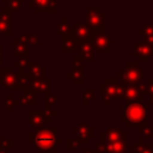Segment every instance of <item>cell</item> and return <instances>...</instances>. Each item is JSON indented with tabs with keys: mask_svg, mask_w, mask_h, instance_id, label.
Returning <instances> with one entry per match:
<instances>
[{
	"mask_svg": "<svg viewBox=\"0 0 153 153\" xmlns=\"http://www.w3.org/2000/svg\"><path fill=\"white\" fill-rule=\"evenodd\" d=\"M13 13L14 12L8 6H4L0 10V33L13 35V30L11 26V19Z\"/></svg>",
	"mask_w": 153,
	"mask_h": 153,
	"instance_id": "8fae6325",
	"label": "cell"
},
{
	"mask_svg": "<svg viewBox=\"0 0 153 153\" xmlns=\"http://www.w3.org/2000/svg\"><path fill=\"white\" fill-rule=\"evenodd\" d=\"M79 145H80V143H79V141H78L76 137L69 136V137L67 139V148H68V149H76Z\"/></svg>",
	"mask_w": 153,
	"mask_h": 153,
	"instance_id": "74e56055",
	"label": "cell"
},
{
	"mask_svg": "<svg viewBox=\"0 0 153 153\" xmlns=\"http://www.w3.org/2000/svg\"><path fill=\"white\" fill-rule=\"evenodd\" d=\"M18 39H20L25 44H31V45L39 44V35H19Z\"/></svg>",
	"mask_w": 153,
	"mask_h": 153,
	"instance_id": "4316f807",
	"label": "cell"
},
{
	"mask_svg": "<svg viewBox=\"0 0 153 153\" xmlns=\"http://www.w3.org/2000/svg\"><path fill=\"white\" fill-rule=\"evenodd\" d=\"M12 0H2V2H7V4H10Z\"/></svg>",
	"mask_w": 153,
	"mask_h": 153,
	"instance_id": "bcb514c9",
	"label": "cell"
},
{
	"mask_svg": "<svg viewBox=\"0 0 153 153\" xmlns=\"http://www.w3.org/2000/svg\"><path fill=\"white\" fill-rule=\"evenodd\" d=\"M31 74L27 72H17V81H18V90L22 91H27L30 88V82H31Z\"/></svg>",
	"mask_w": 153,
	"mask_h": 153,
	"instance_id": "ffe728a7",
	"label": "cell"
},
{
	"mask_svg": "<svg viewBox=\"0 0 153 153\" xmlns=\"http://www.w3.org/2000/svg\"><path fill=\"white\" fill-rule=\"evenodd\" d=\"M96 98V93H94V90L93 88H87L82 93V104L85 106H88L91 100H93Z\"/></svg>",
	"mask_w": 153,
	"mask_h": 153,
	"instance_id": "83f0119b",
	"label": "cell"
},
{
	"mask_svg": "<svg viewBox=\"0 0 153 153\" xmlns=\"http://www.w3.org/2000/svg\"><path fill=\"white\" fill-rule=\"evenodd\" d=\"M106 14L100 11L98 7H90L88 11L85 13V24L91 29L92 32H105L106 26L104 24Z\"/></svg>",
	"mask_w": 153,
	"mask_h": 153,
	"instance_id": "277c9868",
	"label": "cell"
},
{
	"mask_svg": "<svg viewBox=\"0 0 153 153\" xmlns=\"http://www.w3.org/2000/svg\"><path fill=\"white\" fill-rule=\"evenodd\" d=\"M29 123L33 129H39L44 127V120L39 111H29Z\"/></svg>",
	"mask_w": 153,
	"mask_h": 153,
	"instance_id": "603a6c76",
	"label": "cell"
},
{
	"mask_svg": "<svg viewBox=\"0 0 153 153\" xmlns=\"http://www.w3.org/2000/svg\"><path fill=\"white\" fill-rule=\"evenodd\" d=\"M149 33H153V23L143 24V26L137 30V35L143 36V35H149Z\"/></svg>",
	"mask_w": 153,
	"mask_h": 153,
	"instance_id": "836d02e7",
	"label": "cell"
},
{
	"mask_svg": "<svg viewBox=\"0 0 153 153\" xmlns=\"http://www.w3.org/2000/svg\"><path fill=\"white\" fill-rule=\"evenodd\" d=\"M30 88L35 91V93H41L44 96H48L51 93V79L50 78H43V79H31Z\"/></svg>",
	"mask_w": 153,
	"mask_h": 153,
	"instance_id": "4fadbf2b",
	"label": "cell"
},
{
	"mask_svg": "<svg viewBox=\"0 0 153 153\" xmlns=\"http://www.w3.org/2000/svg\"><path fill=\"white\" fill-rule=\"evenodd\" d=\"M93 48L94 51H110L111 50V35L99 31V32H91L87 38Z\"/></svg>",
	"mask_w": 153,
	"mask_h": 153,
	"instance_id": "5b68a950",
	"label": "cell"
},
{
	"mask_svg": "<svg viewBox=\"0 0 153 153\" xmlns=\"http://www.w3.org/2000/svg\"><path fill=\"white\" fill-rule=\"evenodd\" d=\"M1 66H2V59L0 57V67H1Z\"/></svg>",
	"mask_w": 153,
	"mask_h": 153,
	"instance_id": "7dc6e473",
	"label": "cell"
},
{
	"mask_svg": "<svg viewBox=\"0 0 153 153\" xmlns=\"http://www.w3.org/2000/svg\"><path fill=\"white\" fill-rule=\"evenodd\" d=\"M12 45H13V51H12L13 57H27L29 59L30 51H29L27 44H25L24 42L17 38L12 42Z\"/></svg>",
	"mask_w": 153,
	"mask_h": 153,
	"instance_id": "e0dca14e",
	"label": "cell"
},
{
	"mask_svg": "<svg viewBox=\"0 0 153 153\" xmlns=\"http://www.w3.org/2000/svg\"><path fill=\"white\" fill-rule=\"evenodd\" d=\"M131 55L136 57L139 62H147L153 56V47L145 41H139L133 48Z\"/></svg>",
	"mask_w": 153,
	"mask_h": 153,
	"instance_id": "30bf717a",
	"label": "cell"
},
{
	"mask_svg": "<svg viewBox=\"0 0 153 153\" xmlns=\"http://www.w3.org/2000/svg\"><path fill=\"white\" fill-rule=\"evenodd\" d=\"M14 72L13 67H0V75H4V74H7V73H12Z\"/></svg>",
	"mask_w": 153,
	"mask_h": 153,
	"instance_id": "b9f144b4",
	"label": "cell"
},
{
	"mask_svg": "<svg viewBox=\"0 0 153 153\" xmlns=\"http://www.w3.org/2000/svg\"><path fill=\"white\" fill-rule=\"evenodd\" d=\"M1 55H2V45H0V57H1Z\"/></svg>",
	"mask_w": 153,
	"mask_h": 153,
	"instance_id": "f6af8a7d",
	"label": "cell"
},
{
	"mask_svg": "<svg viewBox=\"0 0 153 153\" xmlns=\"http://www.w3.org/2000/svg\"><path fill=\"white\" fill-rule=\"evenodd\" d=\"M128 140L123 139L117 142L104 143V153H127L128 152Z\"/></svg>",
	"mask_w": 153,
	"mask_h": 153,
	"instance_id": "2e32d148",
	"label": "cell"
},
{
	"mask_svg": "<svg viewBox=\"0 0 153 153\" xmlns=\"http://www.w3.org/2000/svg\"><path fill=\"white\" fill-rule=\"evenodd\" d=\"M29 6L33 8L36 13H39V12L56 13L57 12L56 0H30Z\"/></svg>",
	"mask_w": 153,
	"mask_h": 153,
	"instance_id": "7c38bea8",
	"label": "cell"
},
{
	"mask_svg": "<svg viewBox=\"0 0 153 153\" xmlns=\"http://www.w3.org/2000/svg\"><path fill=\"white\" fill-rule=\"evenodd\" d=\"M82 60H84V59H82V57H81L79 54L72 57V62H73L74 67H78V66H82Z\"/></svg>",
	"mask_w": 153,
	"mask_h": 153,
	"instance_id": "ab89813d",
	"label": "cell"
},
{
	"mask_svg": "<svg viewBox=\"0 0 153 153\" xmlns=\"http://www.w3.org/2000/svg\"><path fill=\"white\" fill-rule=\"evenodd\" d=\"M116 82H117L116 78H106L104 82L99 84L100 96L106 106H109L111 104V102L116 98V93H115V84Z\"/></svg>",
	"mask_w": 153,
	"mask_h": 153,
	"instance_id": "52a82bcc",
	"label": "cell"
},
{
	"mask_svg": "<svg viewBox=\"0 0 153 153\" xmlns=\"http://www.w3.org/2000/svg\"><path fill=\"white\" fill-rule=\"evenodd\" d=\"M0 85L6 90H18V81H17V73H7L1 75Z\"/></svg>",
	"mask_w": 153,
	"mask_h": 153,
	"instance_id": "ac0fdd59",
	"label": "cell"
},
{
	"mask_svg": "<svg viewBox=\"0 0 153 153\" xmlns=\"http://www.w3.org/2000/svg\"><path fill=\"white\" fill-rule=\"evenodd\" d=\"M76 53L87 62H93L94 61V48L92 43L86 38V39H80L78 41V49Z\"/></svg>",
	"mask_w": 153,
	"mask_h": 153,
	"instance_id": "5bb4252c",
	"label": "cell"
},
{
	"mask_svg": "<svg viewBox=\"0 0 153 153\" xmlns=\"http://www.w3.org/2000/svg\"><path fill=\"white\" fill-rule=\"evenodd\" d=\"M0 78H1V75H0Z\"/></svg>",
	"mask_w": 153,
	"mask_h": 153,
	"instance_id": "f907efd6",
	"label": "cell"
},
{
	"mask_svg": "<svg viewBox=\"0 0 153 153\" xmlns=\"http://www.w3.org/2000/svg\"><path fill=\"white\" fill-rule=\"evenodd\" d=\"M147 94H148V105L149 106H153V78H149L148 79Z\"/></svg>",
	"mask_w": 153,
	"mask_h": 153,
	"instance_id": "d6a6232c",
	"label": "cell"
},
{
	"mask_svg": "<svg viewBox=\"0 0 153 153\" xmlns=\"http://www.w3.org/2000/svg\"><path fill=\"white\" fill-rule=\"evenodd\" d=\"M57 102V96L56 94H48V96H45V108L47 109H49V108H51L55 103Z\"/></svg>",
	"mask_w": 153,
	"mask_h": 153,
	"instance_id": "8d00e7d4",
	"label": "cell"
},
{
	"mask_svg": "<svg viewBox=\"0 0 153 153\" xmlns=\"http://www.w3.org/2000/svg\"><path fill=\"white\" fill-rule=\"evenodd\" d=\"M23 4H24V0H12V1L10 2L8 7H10L13 12H17V11H19V10L22 8Z\"/></svg>",
	"mask_w": 153,
	"mask_h": 153,
	"instance_id": "f35d334b",
	"label": "cell"
},
{
	"mask_svg": "<svg viewBox=\"0 0 153 153\" xmlns=\"http://www.w3.org/2000/svg\"><path fill=\"white\" fill-rule=\"evenodd\" d=\"M62 39H61V49L63 51H76L78 49V41L74 39L69 33L65 35V36H61Z\"/></svg>",
	"mask_w": 153,
	"mask_h": 153,
	"instance_id": "44dd1931",
	"label": "cell"
},
{
	"mask_svg": "<svg viewBox=\"0 0 153 153\" xmlns=\"http://www.w3.org/2000/svg\"><path fill=\"white\" fill-rule=\"evenodd\" d=\"M4 105L6 106V109H7L8 111H12L14 106L19 105V100H17L13 94L8 93L7 97H6V99H4Z\"/></svg>",
	"mask_w": 153,
	"mask_h": 153,
	"instance_id": "f1b7e54d",
	"label": "cell"
},
{
	"mask_svg": "<svg viewBox=\"0 0 153 153\" xmlns=\"http://www.w3.org/2000/svg\"><path fill=\"white\" fill-rule=\"evenodd\" d=\"M29 73L33 79H43L47 76V68L33 61H27Z\"/></svg>",
	"mask_w": 153,
	"mask_h": 153,
	"instance_id": "d6986e66",
	"label": "cell"
},
{
	"mask_svg": "<svg viewBox=\"0 0 153 153\" xmlns=\"http://www.w3.org/2000/svg\"><path fill=\"white\" fill-rule=\"evenodd\" d=\"M42 153V152H41ZM49 153H57V152H49Z\"/></svg>",
	"mask_w": 153,
	"mask_h": 153,
	"instance_id": "681fc988",
	"label": "cell"
},
{
	"mask_svg": "<svg viewBox=\"0 0 153 153\" xmlns=\"http://www.w3.org/2000/svg\"><path fill=\"white\" fill-rule=\"evenodd\" d=\"M127 137H128V134L123 131L120 127H110L105 131H100L99 142L104 145V143H110V142H117Z\"/></svg>",
	"mask_w": 153,
	"mask_h": 153,
	"instance_id": "ba28073f",
	"label": "cell"
},
{
	"mask_svg": "<svg viewBox=\"0 0 153 153\" xmlns=\"http://www.w3.org/2000/svg\"><path fill=\"white\" fill-rule=\"evenodd\" d=\"M146 94H147V85L140 82L136 85H126V90L122 98L127 103H129L135 100H143Z\"/></svg>",
	"mask_w": 153,
	"mask_h": 153,
	"instance_id": "8992f818",
	"label": "cell"
},
{
	"mask_svg": "<svg viewBox=\"0 0 153 153\" xmlns=\"http://www.w3.org/2000/svg\"><path fill=\"white\" fill-rule=\"evenodd\" d=\"M126 90V85L123 82H116L115 84V93H116V98H122L123 93Z\"/></svg>",
	"mask_w": 153,
	"mask_h": 153,
	"instance_id": "e575fe53",
	"label": "cell"
},
{
	"mask_svg": "<svg viewBox=\"0 0 153 153\" xmlns=\"http://www.w3.org/2000/svg\"><path fill=\"white\" fill-rule=\"evenodd\" d=\"M13 139L12 137H0V148L2 149H12Z\"/></svg>",
	"mask_w": 153,
	"mask_h": 153,
	"instance_id": "1f68e13d",
	"label": "cell"
},
{
	"mask_svg": "<svg viewBox=\"0 0 153 153\" xmlns=\"http://www.w3.org/2000/svg\"><path fill=\"white\" fill-rule=\"evenodd\" d=\"M69 27H71V24H69V22H68V18L63 17V18L60 20V24L57 25L56 35H59V36H65V35L69 33Z\"/></svg>",
	"mask_w": 153,
	"mask_h": 153,
	"instance_id": "484cf974",
	"label": "cell"
},
{
	"mask_svg": "<svg viewBox=\"0 0 153 153\" xmlns=\"http://www.w3.org/2000/svg\"><path fill=\"white\" fill-rule=\"evenodd\" d=\"M142 147H143V137H139V140L131 145V153H140Z\"/></svg>",
	"mask_w": 153,
	"mask_h": 153,
	"instance_id": "d590c367",
	"label": "cell"
},
{
	"mask_svg": "<svg viewBox=\"0 0 153 153\" xmlns=\"http://www.w3.org/2000/svg\"><path fill=\"white\" fill-rule=\"evenodd\" d=\"M123 115L121 121L127 123L128 128H134L142 121H146L149 115V105L143 100L129 102L122 106Z\"/></svg>",
	"mask_w": 153,
	"mask_h": 153,
	"instance_id": "7a4b0ae2",
	"label": "cell"
},
{
	"mask_svg": "<svg viewBox=\"0 0 153 153\" xmlns=\"http://www.w3.org/2000/svg\"><path fill=\"white\" fill-rule=\"evenodd\" d=\"M84 75H85V72H84L82 66L74 67V69L72 72L67 73V78L72 79V82L75 85H82L84 84Z\"/></svg>",
	"mask_w": 153,
	"mask_h": 153,
	"instance_id": "7402d4cb",
	"label": "cell"
},
{
	"mask_svg": "<svg viewBox=\"0 0 153 153\" xmlns=\"http://www.w3.org/2000/svg\"><path fill=\"white\" fill-rule=\"evenodd\" d=\"M116 79L122 81L124 85H136L142 82L143 72L137 62L129 61L121 72L116 73Z\"/></svg>",
	"mask_w": 153,
	"mask_h": 153,
	"instance_id": "3957f363",
	"label": "cell"
},
{
	"mask_svg": "<svg viewBox=\"0 0 153 153\" xmlns=\"http://www.w3.org/2000/svg\"><path fill=\"white\" fill-rule=\"evenodd\" d=\"M72 131L78 134L76 139L79 143H82V145L90 143L91 139L94 137V127L90 126L88 123H79L78 126L72 128Z\"/></svg>",
	"mask_w": 153,
	"mask_h": 153,
	"instance_id": "9c48e42d",
	"label": "cell"
},
{
	"mask_svg": "<svg viewBox=\"0 0 153 153\" xmlns=\"http://www.w3.org/2000/svg\"><path fill=\"white\" fill-rule=\"evenodd\" d=\"M91 32H92L91 29L86 24L74 23V24H71V27H69V35L74 39H76V41L88 38V36L91 35Z\"/></svg>",
	"mask_w": 153,
	"mask_h": 153,
	"instance_id": "9a60e30c",
	"label": "cell"
},
{
	"mask_svg": "<svg viewBox=\"0 0 153 153\" xmlns=\"http://www.w3.org/2000/svg\"><path fill=\"white\" fill-rule=\"evenodd\" d=\"M136 130H137L140 134H142L145 137L153 139V128L151 127L148 120L142 121L141 123H139V124L136 126Z\"/></svg>",
	"mask_w": 153,
	"mask_h": 153,
	"instance_id": "d4e9b609",
	"label": "cell"
},
{
	"mask_svg": "<svg viewBox=\"0 0 153 153\" xmlns=\"http://www.w3.org/2000/svg\"><path fill=\"white\" fill-rule=\"evenodd\" d=\"M143 41L148 44H151L153 47V33H149V35H143Z\"/></svg>",
	"mask_w": 153,
	"mask_h": 153,
	"instance_id": "7bdbcfd3",
	"label": "cell"
},
{
	"mask_svg": "<svg viewBox=\"0 0 153 153\" xmlns=\"http://www.w3.org/2000/svg\"><path fill=\"white\" fill-rule=\"evenodd\" d=\"M56 127H42L39 129H36L35 131L29 133V142L33 145L38 151L42 153H49V152H57L56 147L62 142V139H60L56 134Z\"/></svg>",
	"mask_w": 153,
	"mask_h": 153,
	"instance_id": "6da1fadb",
	"label": "cell"
},
{
	"mask_svg": "<svg viewBox=\"0 0 153 153\" xmlns=\"http://www.w3.org/2000/svg\"><path fill=\"white\" fill-rule=\"evenodd\" d=\"M140 153H153V142L151 143H143V147Z\"/></svg>",
	"mask_w": 153,
	"mask_h": 153,
	"instance_id": "60d3db41",
	"label": "cell"
},
{
	"mask_svg": "<svg viewBox=\"0 0 153 153\" xmlns=\"http://www.w3.org/2000/svg\"><path fill=\"white\" fill-rule=\"evenodd\" d=\"M18 100H19V104L24 106L35 105V91L31 88H29L27 91H24V93L18 96Z\"/></svg>",
	"mask_w": 153,
	"mask_h": 153,
	"instance_id": "cb8c5ba5",
	"label": "cell"
},
{
	"mask_svg": "<svg viewBox=\"0 0 153 153\" xmlns=\"http://www.w3.org/2000/svg\"><path fill=\"white\" fill-rule=\"evenodd\" d=\"M0 153H10V152H7V149H2V148H0Z\"/></svg>",
	"mask_w": 153,
	"mask_h": 153,
	"instance_id": "ee69618b",
	"label": "cell"
},
{
	"mask_svg": "<svg viewBox=\"0 0 153 153\" xmlns=\"http://www.w3.org/2000/svg\"><path fill=\"white\" fill-rule=\"evenodd\" d=\"M39 112H41V115H42L44 122H50V121L53 120V117L57 116V112H56L55 110H51L50 108H49V109L45 108V110H42V111H39Z\"/></svg>",
	"mask_w": 153,
	"mask_h": 153,
	"instance_id": "f546056e",
	"label": "cell"
},
{
	"mask_svg": "<svg viewBox=\"0 0 153 153\" xmlns=\"http://www.w3.org/2000/svg\"><path fill=\"white\" fill-rule=\"evenodd\" d=\"M84 153H88V152H87V151H86V149H84Z\"/></svg>",
	"mask_w": 153,
	"mask_h": 153,
	"instance_id": "c3c4849f",
	"label": "cell"
},
{
	"mask_svg": "<svg viewBox=\"0 0 153 153\" xmlns=\"http://www.w3.org/2000/svg\"><path fill=\"white\" fill-rule=\"evenodd\" d=\"M27 57H20L18 61H14L12 63V67L13 68H17L18 72H24V68L27 66Z\"/></svg>",
	"mask_w": 153,
	"mask_h": 153,
	"instance_id": "4dcf8cb0",
	"label": "cell"
}]
</instances>
